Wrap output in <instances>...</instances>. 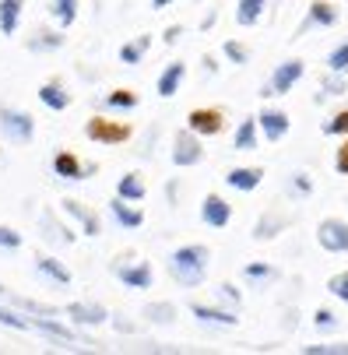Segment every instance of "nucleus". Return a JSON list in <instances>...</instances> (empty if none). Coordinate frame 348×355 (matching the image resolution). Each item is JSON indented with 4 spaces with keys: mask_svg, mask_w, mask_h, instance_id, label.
Here are the masks:
<instances>
[{
    "mask_svg": "<svg viewBox=\"0 0 348 355\" xmlns=\"http://www.w3.org/2000/svg\"><path fill=\"white\" fill-rule=\"evenodd\" d=\"M180 35H183V28H180V25H169V28H166V42H176Z\"/></svg>",
    "mask_w": 348,
    "mask_h": 355,
    "instance_id": "de8ad7c7",
    "label": "nucleus"
},
{
    "mask_svg": "<svg viewBox=\"0 0 348 355\" xmlns=\"http://www.w3.org/2000/svg\"><path fill=\"white\" fill-rule=\"evenodd\" d=\"M110 215H113V222H116L120 229H141V225H144V215H141L137 208H130L120 193L110 200Z\"/></svg>",
    "mask_w": 348,
    "mask_h": 355,
    "instance_id": "f3484780",
    "label": "nucleus"
},
{
    "mask_svg": "<svg viewBox=\"0 0 348 355\" xmlns=\"http://www.w3.org/2000/svg\"><path fill=\"white\" fill-rule=\"evenodd\" d=\"M21 246V232H15L11 225H0V250H18Z\"/></svg>",
    "mask_w": 348,
    "mask_h": 355,
    "instance_id": "a19ab883",
    "label": "nucleus"
},
{
    "mask_svg": "<svg viewBox=\"0 0 348 355\" xmlns=\"http://www.w3.org/2000/svg\"><path fill=\"white\" fill-rule=\"evenodd\" d=\"M281 229H285V218H281V215H264V218L254 225V239H257V243H264V239H275Z\"/></svg>",
    "mask_w": 348,
    "mask_h": 355,
    "instance_id": "cd10ccee",
    "label": "nucleus"
},
{
    "mask_svg": "<svg viewBox=\"0 0 348 355\" xmlns=\"http://www.w3.org/2000/svg\"><path fill=\"white\" fill-rule=\"evenodd\" d=\"M35 271L42 275V278H49V282H57V285H71V271L57 261V257H35Z\"/></svg>",
    "mask_w": 348,
    "mask_h": 355,
    "instance_id": "aec40b11",
    "label": "nucleus"
},
{
    "mask_svg": "<svg viewBox=\"0 0 348 355\" xmlns=\"http://www.w3.org/2000/svg\"><path fill=\"white\" fill-rule=\"evenodd\" d=\"M64 211L85 229V236H98V232H103V222H98V215L95 211H88L85 205H81V200H74V197H67L64 200Z\"/></svg>",
    "mask_w": 348,
    "mask_h": 355,
    "instance_id": "ddd939ff",
    "label": "nucleus"
},
{
    "mask_svg": "<svg viewBox=\"0 0 348 355\" xmlns=\"http://www.w3.org/2000/svg\"><path fill=\"white\" fill-rule=\"evenodd\" d=\"M53 173L60 180H88V173H95V166H81L78 155H71V151H57L53 155Z\"/></svg>",
    "mask_w": 348,
    "mask_h": 355,
    "instance_id": "9d476101",
    "label": "nucleus"
},
{
    "mask_svg": "<svg viewBox=\"0 0 348 355\" xmlns=\"http://www.w3.org/2000/svg\"><path fill=\"white\" fill-rule=\"evenodd\" d=\"M218 299H222V302H229L232 310H239V302H243L239 288H236V285H229V282H225V285H218Z\"/></svg>",
    "mask_w": 348,
    "mask_h": 355,
    "instance_id": "79ce46f5",
    "label": "nucleus"
},
{
    "mask_svg": "<svg viewBox=\"0 0 348 355\" xmlns=\"http://www.w3.org/2000/svg\"><path fill=\"white\" fill-rule=\"evenodd\" d=\"M257 123H261V130H264L268 141H281V137L288 134V127H292L288 113H281V110H264V113L257 116Z\"/></svg>",
    "mask_w": 348,
    "mask_h": 355,
    "instance_id": "4468645a",
    "label": "nucleus"
},
{
    "mask_svg": "<svg viewBox=\"0 0 348 355\" xmlns=\"http://www.w3.org/2000/svg\"><path fill=\"white\" fill-rule=\"evenodd\" d=\"M183 78H186V64H183V60H173V64H169V67L159 74V85H155V92H159L162 98H173V95L180 92Z\"/></svg>",
    "mask_w": 348,
    "mask_h": 355,
    "instance_id": "a211bd4d",
    "label": "nucleus"
},
{
    "mask_svg": "<svg viewBox=\"0 0 348 355\" xmlns=\"http://www.w3.org/2000/svg\"><path fill=\"white\" fill-rule=\"evenodd\" d=\"M208 264H211V250L201 243H190L169 253V275L183 285V288H197L208 278Z\"/></svg>",
    "mask_w": 348,
    "mask_h": 355,
    "instance_id": "f257e3e1",
    "label": "nucleus"
},
{
    "mask_svg": "<svg viewBox=\"0 0 348 355\" xmlns=\"http://www.w3.org/2000/svg\"><path fill=\"white\" fill-rule=\"evenodd\" d=\"M113 275L127 285V288H152V282H155V271H152V264H144V261H137V264H116L113 268Z\"/></svg>",
    "mask_w": 348,
    "mask_h": 355,
    "instance_id": "6e6552de",
    "label": "nucleus"
},
{
    "mask_svg": "<svg viewBox=\"0 0 348 355\" xmlns=\"http://www.w3.org/2000/svg\"><path fill=\"white\" fill-rule=\"evenodd\" d=\"M257 116H246L239 127H236V137H232V148L236 151H254L257 148Z\"/></svg>",
    "mask_w": 348,
    "mask_h": 355,
    "instance_id": "5701e85b",
    "label": "nucleus"
},
{
    "mask_svg": "<svg viewBox=\"0 0 348 355\" xmlns=\"http://www.w3.org/2000/svg\"><path fill=\"white\" fill-rule=\"evenodd\" d=\"M324 88H327V95H341V92H345V78H341L338 71H331V78L324 81Z\"/></svg>",
    "mask_w": 348,
    "mask_h": 355,
    "instance_id": "c03bdc74",
    "label": "nucleus"
},
{
    "mask_svg": "<svg viewBox=\"0 0 348 355\" xmlns=\"http://www.w3.org/2000/svg\"><path fill=\"white\" fill-rule=\"evenodd\" d=\"M243 278L254 282V285H264V282L275 278V268H271V264H246V268H243Z\"/></svg>",
    "mask_w": 348,
    "mask_h": 355,
    "instance_id": "473e14b6",
    "label": "nucleus"
},
{
    "mask_svg": "<svg viewBox=\"0 0 348 355\" xmlns=\"http://www.w3.org/2000/svg\"><path fill=\"white\" fill-rule=\"evenodd\" d=\"M313 324H317V331H334L338 327V317L331 310H317L313 313Z\"/></svg>",
    "mask_w": 348,
    "mask_h": 355,
    "instance_id": "37998d69",
    "label": "nucleus"
},
{
    "mask_svg": "<svg viewBox=\"0 0 348 355\" xmlns=\"http://www.w3.org/2000/svg\"><path fill=\"white\" fill-rule=\"evenodd\" d=\"M303 71H306V64H303L299 57H292V60L278 64L275 74H271V81H268V88H261V95H288L295 85H299Z\"/></svg>",
    "mask_w": 348,
    "mask_h": 355,
    "instance_id": "7ed1b4c3",
    "label": "nucleus"
},
{
    "mask_svg": "<svg viewBox=\"0 0 348 355\" xmlns=\"http://www.w3.org/2000/svg\"><path fill=\"white\" fill-rule=\"evenodd\" d=\"M303 352H306V355H348V345H341V341H331V345H306Z\"/></svg>",
    "mask_w": 348,
    "mask_h": 355,
    "instance_id": "4c0bfd02",
    "label": "nucleus"
},
{
    "mask_svg": "<svg viewBox=\"0 0 348 355\" xmlns=\"http://www.w3.org/2000/svg\"><path fill=\"white\" fill-rule=\"evenodd\" d=\"M0 134L15 144H28L35 137V120L25 110H11V106H0Z\"/></svg>",
    "mask_w": 348,
    "mask_h": 355,
    "instance_id": "f03ea898",
    "label": "nucleus"
},
{
    "mask_svg": "<svg viewBox=\"0 0 348 355\" xmlns=\"http://www.w3.org/2000/svg\"><path fill=\"white\" fill-rule=\"evenodd\" d=\"M186 127L197 134V137H215L222 130V113L218 110H193L186 116Z\"/></svg>",
    "mask_w": 348,
    "mask_h": 355,
    "instance_id": "9b49d317",
    "label": "nucleus"
},
{
    "mask_svg": "<svg viewBox=\"0 0 348 355\" xmlns=\"http://www.w3.org/2000/svg\"><path fill=\"white\" fill-rule=\"evenodd\" d=\"M327 71H338V74H345V71H348V39H345V42H338V46L331 49V57H327Z\"/></svg>",
    "mask_w": 348,
    "mask_h": 355,
    "instance_id": "72a5a7b5",
    "label": "nucleus"
},
{
    "mask_svg": "<svg viewBox=\"0 0 348 355\" xmlns=\"http://www.w3.org/2000/svg\"><path fill=\"white\" fill-rule=\"evenodd\" d=\"M103 103H106V110H137V95L130 88H116L103 98Z\"/></svg>",
    "mask_w": 348,
    "mask_h": 355,
    "instance_id": "c85d7f7f",
    "label": "nucleus"
},
{
    "mask_svg": "<svg viewBox=\"0 0 348 355\" xmlns=\"http://www.w3.org/2000/svg\"><path fill=\"white\" fill-rule=\"evenodd\" d=\"M201 159H205V148H201V141H197V134L193 130H180L176 141H173V166L186 169V166H197Z\"/></svg>",
    "mask_w": 348,
    "mask_h": 355,
    "instance_id": "423d86ee",
    "label": "nucleus"
},
{
    "mask_svg": "<svg viewBox=\"0 0 348 355\" xmlns=\"http://www.w3.org/2000/svg\"><path fill=\"white\" fill-rule=\"evenodd\" d=\"M60 46H64V35H60V32H49V28H39V32L28 39L32 53H46V49H60Z\"/></svg>",
    "mask_w": 348,
    "mask_h": 355,
    "instance_id": "bb28decb",
    "label": "nucleus"
},
{
    "mask_svg": "<svg viewBox=\"0 0 348 355\" xmlns=\"http://www.w3.org/2000/svg\"><path fill=\"white\" fill-rule=\"evenodd\" d=\"M327 292H331L334 299H341V302H348V271H341V275H334V278L327 282Z\"/></svg>",
    "mask_w": 348,
    "mask_h": 355,
    "instance_id": "58836bf2",
    "label": "nucleus"
},
{
    "mask_svg": "<svg viewBox=\"0 0 348 355\" xmlns=\"http://www.w3.org/2000/svg\"><path fill=\"white\" fill-rule=\"evenodd\" d=\"M264 8H268V0H239V4H236V25L254 28V25L261 21Z\"/></svg>",
    "mask_w": 348,
    "mask_h": 355,
    "instance_id": "4be33fe9",
    "label": "nucleus"
},
{
    "mask_svg": "<svg viewBox=\"0 0 348 355\" xmlns=\"http://www.w3.org/2000/svg\"><path fill=\"white\" fill-rule=\"evenodd\" d=\"M292 187H295V193H303V197L313 190V183H310V176H306V173H295V176H292Z\"/></svg>",
    "mask_w": 348,
    "mask_h": 355,
    "instance_id": "49530a36",
    "label": "nucleus"
},
{
    "mask_svg": "<svg viewBox=\"0 0 348 355\" xmlns=\"http://www.w3.org/2000/svg\"><path fill=\"white\" fill-rule=\"evenodd\" d=\"M144 317L148 320H152V324H173V317H176V306H173V302H155V306H148L144 310Z\"/></svg>",
    "mask_w": 348,
    "mask_h": 355,
    "instance_id": "7c9ffc66",
    "label": "nucleus"
},
{
    "mask_svg": "<svg viewBox=\"0 0 348 355\" xmlns=\"http://www.w3.org/2000/svg\"><path fill=\"white\" fill-rule=\"evenodd\" d=\"M169 4H173V0H152V8H155V11H162V8H169Z\"/></svg>",
    "mask_w": 348,
    "mask_h": 355,
    "instance_id": "09e8293b",
    "label": "nucleus"
},
{
    "mask_svg": "<svg viewBox=\"0 0 348 355\" xmlns=\"http://www.w3.org/2000/svg\"><path fill=\"white\" fill-rule=\"evenodd\" d=\"M190 313L201 324H218V327H236L239 324L236 310H215V306H205V302H190Z\"/></svg>",
    "mask_w": 348,
    "mask_h": 355,
    "instance_id": "2eb2a0df",
    "label": "nucleus"
},
{
    "mask_svg": "<svg viewBox=\"0 0 348 355\" xmlns=\"http://www.w3.org/2000/svg\"><path fill=\"white\" fill-rule=\"evenodd\" d=\"M15 302H18L25 313H32V317H57L53 306H42V302H35V299H15Z\"/></svg>",
    "mask_w": 348,
    "mask_h": 355,
    "instance_id": "e433bc0d",
    "label": "nucleus"
},
{
    "mask_svg": "<svg viewBox=\"0 0 348 355\" xmlns=\"http://www.w3.org/2000/svg\"><path fill=\"white\" fill-rule=\"evenodd\" d=\"M64 313H67L74 324H81V327H98V324L110 320L106 306H98V302H71Z\"/></svg>",
    "mask_w": 348,
    "mask_h": 355,
    "instance_id": "1a4fd4ad",
    "label": "nucleus"
},
{
    "mask_svg": "<svg viewBox=\"0 0 348 355\" xmlns=\"http://www.w3.org/2000/svg\"><path fill=\"white\" fill-rule=\"evenodd\" d=\"M317 243L327 253H348V222L341 218H324L317 225Z\"/></svg>",
    "mask_w": 348,
    "mask_h": 355,
    "instance_id": "39448f33",
    "label": "nucleus"
},
{
    "mask_svg": "<svg viewBox=\"0 0 348 355\" xmlns=\"http://www.w3.org/2000/svg\"><path fill=\"white\" fill-rule=\"evenodd\" d=\"M310 21L331 28V25H338V11L331 4H324V0H317V4H310Z\"/></svg>",
    "mask_w": 348,
    "mask_h": 355,
    "instance_id": "c756f323",
    "label": "nucleus"
},
{
    "mask_svg": "<svg viewBox=\"0 0 348 355\" xmlns=\"http://www.w3.org/2000/svg\"><path fill=\"white\" fill-rule=\"evenodd\" d=\"M324 134H327V137H341V134H348V110L334 113V116L324 123Z\"/></svg>",
    "mask_w": 348,
    "mask_h": 355,
    "instance_id": "c9c22d12",
    "label": "nucleus"
},
{
    "mask_svg": "<svg viewBox=\"0 0 348 355\" xmlns=\"http://www.w3.org/2000/svg\"><path fill=\"white\" fill-rule=\"evenodd\" d=\"M225 183H229L232 190L250 193V190H257V187L264 183V169H257V166H236V169L225 173Z\"/></svg>",
    "mask_w": 348,
    "mask_h": 355,
    "instance_id": "f8f14e48",
    "label": "nucleus"
},
{
    "mask_svg": "<svg viewBox=\"0 0 348 355\" xmlns=\"http://www.w3.org/2000/svg\"><path fill=\"white\" fill-rule=\"evenodd\" d=\"M0 295H4V285H0Z\"/></svg>",
    "mask_w": 348,
    "mask_h": 355,
    "instance_id": "8fccbe9b",
    "label": "nucleus"
},
{
    "mask_svg": "<svg viewBox=\"0 0 348 355\" xmlns=\"http://www.w3.org/2000/svg\"><path fill=\"white\" fill-rule=\"evenodd\" d=\"M25 11V0H0V35H15Z\"/></svg>",
    "mask_w": 348,
    "mask_h": 355,
    "instance_id": "6ab92c4d",
    "label": "nucleus"
},
{
    "mask_svg": "<svg viewBox=\"0 0 348 355\" xmlns=\"http://www.w3.org/2000/svg\"><path fill=\"white\" fill-rule=\"evenodd\" d=\"M116 193L123 197V200H144V180L137 176V173H123L120 180H116Z\"/></svg>",
    "mask_w": 348,
    "mask_h": 355,
    "instance_id": "a878e982",
    "label": "nucleus"
},
{
    "mask_svg": "<svg viewBox=\"0 0 348 355\" xmlns=\"http://www.w3.org/2000/svg\"><path fill=\"white\" fill-rule=\"evenodd\" d=\"M334 169H338L341 176H348V141L338 148V155H334Z\"/></svg>",
    "mask_w": 348,
    "mask_h": 355,
    "instance_id": "a18cd8bd",
    "label": "nucleus"
},
{
    "mask_svg": "<svg viewBox=\"0 0 348 355\" xmlns=\"http://www.w3.org/2000/svg\"><path fill=\"white\" fill-rule=\"evenodd\" d=\"M49 15L60 28H71L78 21V0H49Z\"/></svg>",
    "mask_w": 348,
    "mask_h": 355,
    "instance_id": "393cba45",
    "label": "nucleus"
},
{
    "mask_svg": "<svg viewBox=\"0 0 348 355\" xmlns=\"http://www.w3.org/2000/svg\"><path fill=\"white\" fill-rule=\"evenodd\" d=\"M222 53L236 64V67H243V64H250V49H246L243 42H236V39H225L222 42Z\"/></svg>",
    "mask_w": 348,
    "mask_h": 355,
    "instance_id": "2f4dec72",
    "label": "nucleus"
},
{
    "mask_svg": "<svg viewBox=\"0 0 348 355\" xmlns=\"http://www.w3.org/2000/svg\"><path fill=\"white\" fill-rule=\"evenodd\" d=\"M39 103L49 106L53 113H64V110L71 106V92H67L60 81H46V85H39Z\"/></svg>",
    "mask_w": 348,
    "mask_h": 355,
    "instance_id": "dca6fc26",
    "label": "nucleus"
},
{
    "mask_svg": "<svg viewBox=\"0 0 348 355\" xmlns=\"http://www.w3.org/2000/svg\"><path fill=\"white\" fill-rule=\"evenodd\" d=\"M148 49H152V35H137V39H130V42L120 46V60H123L127 67H137V64L144 60Z\"/></svg>",
    "mask_w": 348,
    "mask_h": 355,
    "instance_id": "412c9836",
    "label": "nucleus"
},
{
    "mask_svg": "<svg viewBox=\"0 0 348 355\" xmlns=\"http://www.w3.org/2000/svg\"><path fill=\"white\" fill-rule=\"evenodd\" d=\"M32 327H35V331H42L46 338H57V341H67V345H74V341H78V338H74V331H71V327H64V324H60V320H53V317H35V320H32Z\"/></svg>",
    "mask_w": 348,
    "mask_h": 355,
    "instance_id": "b1692460",
    "label": "nucleus"
},
{
    "mask_svg": "<svg viewBox=\"0 0 348 355\" xmlns=\"http://www.w3.org/2000/svg\"><path fill=\"white\" fill-rule=\"evenodd\" d=\"M201 222L211 225V229H225L232 222V205L225 197H218V193H208L201 200Z\"/></svg>",
    "mask_w": 348,
    "mask_h": 355,
    "instance_id": "0eeeda50",
    "label": "nucleus"
},
{
    "mask_svg": "<svg viewBox=\"0 0 348 355\" xmlns=\"http://www.w3.org/2000/svg\"><path fill=\"white\" fill-rule=\"evenodd\" d=\"M85 134L95 144H123L130 137V127L127 123H116V120H106V116H92L85 123Z\"/></svg>",
    "mask_w": 348,
    "mask_h": 355,
    "instance_id": "20e7f679",
    "label": "nucleus"
},
{
    "mask_svg": "<svg viewBox=\"0 0 348 355\" xmlns=\"http://www.w3.org/2000/svg\"><path fill=\"white\" fill-rule=\"evenodd\" d=\"M0 324L15 327V331H28V327H32V320H25V317H18L15 310H4V306H0Z\"/></svg>",
    "mask_w": 348,
    "mask_h": 355,
    "instance_id": "ea45409f",
    "label": "nucleus"
},
{
    "mask_svg": "<svg viewBox=\"0 0 348 355\" xmlns=\"http://www.w3.org/2000/svg\"><path fill=\"white\" fill-rule=\"evenodd\" d=\"M42 229H46V236H49V239L74 243V232H71V229H64V225H57V222H53V215H42Z\"/></svg>",
    "mask_w": 348,
    "mask_h": 355,
    "instance_id": "f704fd0d",
    "label": "nucleus"
}]
</instances>
